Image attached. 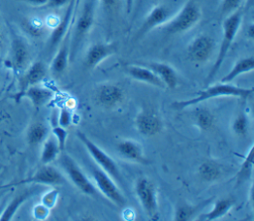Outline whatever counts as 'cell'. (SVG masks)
Segmentation results:
<instances>
[{"label": "cell", "mask_w": 254, "mask_h": 221, "mask_svg": "<svg viewBox=\"0 0 254 221\" xmlns=\"http://www.w3.org/2000/svg\"><path fill=\"white\" fill-rule=\"evenodd\" d=\"M96 1L97 0H83L80 12L71 28L69 61H73L82 43L93 27L96 16Z\"/></svg>", "instance_id": "1"}, {"label": "cell", "mask_w": 254, "mask_h": 221, "mask_svg": "<svg viewBox=\"0 0 254 221\" xmlns=\"http://www.w3.org/2000/svg\"><path fill=\"white\" fill-rule=\"evenodd\" d=\"M243 8L239 7L229 15H227L222 23V40L221 44L217 53V56L215 59V62L209 72V74L206 77V81L209 82L214 75L217 73L219 68L221 67L228 52L229 49L231 48V45L234 41V39L237 36V33L240 29V26L242 24L243 20Z\"/></svg>", "instance_id": "2"}, {"label": "cell", "mask_w": 254, "mask_h": 221, "mask_svg": "<svg viewBox=\"0 0 254 221\" xmlns=\"http://www.w3.org/2000/svg\"><path fill=\"white\" fill-rule=\"evenodd\" d=\"M253 93V88H244V87H239L236 85H233L231 83H223L219 82L216 84H213L211 86H208L204 90L200 91L195 97L184 101H178L174 103V106L180 109H184L192 105H196L200 102L207 101L213 98L217 97H226V96H231V97H239L246 99L249 96H251Z\"/></svg>", "instance_id": "3"}, {"label": "cell", "mask_w": 254, "mask_h": 221, "mask_svg": "<svg viewBox=\"0 0 254 221\" xmlns=\"http://www.w3.org/2000/svg\"><path fill=\"white\" fill-rule=\"evenodd\" d=\"M201 19V10L195 0H188L165 25L163 30L171 35L182 34L192 29Z\"/></svg>", "instance_id": "4"}, {"label": "cell", "mask_w": 254, "mask_h": 221, "mask_svg": "<svg viewBox=\"0 0 254 221\" xmlns=\"http://www.w3.org/2000/svg\"><path fill=\"white\" fill-rule=\"evenodd\" d=\"M76 137L85 147L86 151L96 163L97 166L103 169L108 175H110L116 183H122V174L116 162L99 146H97L92 140H90L86 134L81 131H76Z\"/></svg>", "instance_id": "5"}, {"label": "cell", "mask_w": 254, "mask_h": 221, "mask_svg": "<svg viewBox=\"0 0 254 221\" xmlns=\"http://www.w3.org/2000/svg\"><path fill=\"white\" fill-rule=\"evenodd\" d=\"M135 194L144 212L151 220L160 217L157 187L150 179L141 176L135 182Z\"/></svg>", "instance_id": "6"}, {"label": "cell", "mask_w": 254, "mask_h": 221, "mask_svg": "<svg viewBox=\"0 0 254 221\" xmlns=\"http://www.w3.org/2000/svg\"><path fill=\"white\" fill-rule=\"evenodd\" d=\"M60 165L64 171L65 177L68 178V180L72 182V184L76 186L82 193L90 196L97 195L98 190L94 184L88 179V177L70 156L62 152L60 157Z\"/></svg>", "instance_id": "7"}, {"label": "cell", "mask_w": 254, "mask_h": 221, "mask_svg": "<svg viewBox=\"0 0 254 221\" xmlns=\"http://www.w3.org/2000/svg\"><path fill=\"white\" fill-rule=\"evenodd\" d=\"M90 173L94 180L96 189L109 201L117 206H123L126 203L125 197L115 180L103 169L96 166H90Z\"/></svg>", "instance_id": "8"}, {"label": "cell", "mask_w": 254, "mask_h": 221, "mask_svg": "<svg viewBox=\"0 0 254 221\" xmlns=\"http://www.w3.org/2000/svg\"><path fill=\"white\" fill-rule=\"evenodd\" d=\"M67 182V178L64 175L62 171H60L57 167L51 166L50 164L44 165L40 166L33 175L22 179L20 181L9 183L1 186V188H6L14 185H22L28 183H36V184H47V185H61Z\"/></svg>", "instance_id": "9"}, {"label": "cell", "mask_w": 254, "mask_h": 221, "mask_svg": "<svg viewBox=\"0 0 254 221\" xmlns=\"http://www.w3.org/2000/svg\"><path fill=\"white\" fill-rule=\"evenodd\" d=\"M214 48V40L208 35L201 34L194 37L189 44L187 55L194 63H203L210 58Z\"/></svg>", "instance_id": "10"}, {"label": "cell", "mask_w": 254, "mask_h": 221, "mask_svg": "<svg viewBox=\"0 0 254 221\" xmlns=\"http://www.w3.org/2000/svg\"><path fill=\"white\" fill-rule=\"evenodd\" d=\"M31 53L28 43L24 38L14 35L11 41L10 63L16 72L24 71L30 65Z\"/></svg>", "instance_id": "11"}, {"label": "cell", "mask_w": 254, "mask_h": 221, "mask_svg": "<svg viewBox=\"0 0 254 221\" xmlns=\"http://www.w3.org/2000/svg\"><path fill=\"white\" fill-rule=\"evenodd\" d=\"M117 51V46L113 42L95 43L88 47L83 58L86 68L93 69L106 58L113 55Z\"/></svg>", "instance_id": "12"}, {"label": "cell", "mask_w": 254, "mask_h": 221, "mask_svg": "<svg viewBox=\"0 0 254 221\" xmlns=\"http://www.w3.org/2000/svg\"><path fill=\"white\" fill-rule=\"evenodd\" d=\"M135 128L145 137H154L161 133L163 123L155 111L142 110L135 117Z\"/></svg>", "instance_id": "13"}, {"label": "cell", "mask_w": 254, "mask_h": 221, "mask_svg": "<svg viewBox=\"0 0 254 221\" xmlns=\"http://www.w3.org/2000/svg\"><path fill=\"white\" fill-rule=\"evenodd\" d=\"M78 2L79 0H70L68 2L64 17L60 19V22L57 25V27L53 29L49 38V47L51 50L58 48L62 41L65 38L67 32L70 29V23L74 15V11L77 8Z\"/></svg>", "instance_id": "14"}, {"label": "cell", "mask_w": 254, "mask_h": 221, "mask_svg": "<svg viewBox=\"0 0 254 221\" xmlns=\"http://www.w3.org/2000/svg\"><path fill=\"white\" fill-rule=\"evenodd\" d=\"M173 17L171 9L164 5V4H159L156 5L146 16L140 30H139V36L149 32L150 30H153L155 28L161 27L165 25L171 18Z\"/></svg>", "instance_id": "15"}, {"label": "cell", "mask_w": 254, "mask_h": 221, "mask_svg": "<svg viewBox=\"0 0 254 221\" xmlns=\"http://www.w3.org/2000/svg\"><path fill=\"white\" fill-rule=\"evenodd\" d=\"M96 99L99 104L106 108H113L119 105L124 99L123 89L117 84L106 82L98 86Z\"/></svg>", "instance_id": "16"}, {"label": "cell", "mask_w": 254, "mask_h": 221, "mask_svg": "<svg viewBox=\"0 0 254 221\" xmlns=\"http://www.w3.org/2000/svg\"><path fill=\"white\" fill-rule=\"evenodd\" d=\"M46 75H47V66L43 61L37 60L31 63L24 70V73L19 79L20 90L16 95L21 94L24 90H26L28 87L32 85L39 84L46 77Z\"/></svg>", "instance_id": "17"}, {"label": "cell", "mask_w": 254, "mask_h": 221, "mask_svg": "<svg viewBox=\"0 0 254 221\" xmlns=\"http://www.w3.org/2000/svg\"><path fill=\"white\" fill-rule=\"evenodd\" d=\"M116 149L119 156L125 159L126 161L143 164V165L148 164V160L145 156L143 146L135 140H131V139L121 140L117 144Z\"/></svg>", "instance_id": "18"}, {"label": "cell", "mask_w": 254, "mask_h": 221, "mask_svg": "<svg viewBox=\"0 0 254 221\" xmlns=\"http://www.w3.org/2000/svg\"><path fill=\"white\" fill-rule=\"evenodd\" d=\"M125 71L127 74L133 79L144 82L159 88H167L164 82L160 79V77L149 67L146 65L139 64H129L125 66Z\"/></svg>", "instance_id": "19"}, {"label": "cell", "mask_w": 254, "mask_h": 221, "mask_svg": "<svg viewBox=\"0 0 254 221\" xmlns=\"http://www.w3.org/2000/svg\"><path fill=\"white\" fill-rule=\"evenodd\" d=\"M53 95H54V93L51 89L42 87V86H39L38 84H36V85H32V86L28 87L21 94L16 95L14 97L17 102L19 100H21V98L26 97L31 100L32 104L34 105V107L36 109H39L43 105L47 104L52 99Z\"/></svg>", "instance_id": "20"}, {"label": "cell", "mask_w": 254, "mask_h": 221, "mask_svg": "<svg viewBox=\"0 0 254 221\" xmlns=\"http://www.w3.org/2000/svg\"><path fill=\"white\" fill-rule=\"evenodd\" d=\"M147 67L151 68L164 82L166 87L170 89H174L178 85V73L176 69L169 63L159 62V61H151L144 63Z\"/></svg>", "instance_id": "21"}, {"label": "cell", "mask_w": 254, "mask_h": 221, "mask_svg": "<svg viewBox=\"0 0 254 221\" xmlns=\"http://www.w3.org/2000/svg\"><path fill=\"white\" fill-rule=\"evenodd\" d=\"M59 46L60 48L50 65V70L55 75L64 72L69 62V41L64 38Z\"/></svg>", "instance_id": "22"}, {"label": "cell", "mask_w": 254, "mask_h": 221, "mask_svg": "<svg viewBox=\"0 0 254 221\" xmlns=\"http://www.w3.org/2000/svg\"><path fill=\"white\" fill-rule=\"evenodd\" d=\"M254 68V57L252 55L239 58L233 65V67L226 73L221 79L220 82L223 83H231L236 77L241 74L248 73L252 71Z\"/></svg>", "instance_id": "23"}, {"label": "cell", "mask_w": 254, "mask_h": 221, "mask_svg": "<svg viewBox=\"0 0 254 221\" xmlns=\"http://www.w3.org/2000/svg\"><path fill=\"white\" fill-rule=\"evenodd\" d=\"M232 206H233V200L230 198L217 199L214 202L213 207L207 213L199 215L197 219L201 221H213V220L220 219L229 212Z\"/></svg>", "instance_id": "24"}, {"label": "cell", "mask_w": 254, "mask_h": 221, "mask_svg": "<svg viewBox=\"0 0 254 221\" xmlns=\"http://www.w3.org/2000/svg\"><path fill=\"white\" fill-rule=\"evenodd\" d=\"M49 136V128L43 122L32 123L27 130V142L31 147H37L42 144Z\"/></svg>", "instance_id": "25"}, {"label": "cell", "mask_w": 254, "mask_h": 221, "mask_svg": "<svg viewBox=\"0 0 254 221\" xmlns=\"http://www.w3.org/2000/svg\"><path fill=\"white\" fill-rule=\"evenodd\" d=\"M42 152H41V162L44 165L51 164L57 160L62 153L58 142L54 135H49L46 140L42 143Z\"/></svg>", "instance_id": "26"}, {"label": "cell", "mask_w": 254, "mask_h": 221, "mask_svg": "<svg viewBox=\"0 0 254 221\" xmlns=\"http://www.w3.org/2000/svg\"><path fill=\"white\" fill-rule=\"evenodd\" d=\"M197 172L199 177L204 181L213 182L221 177L222 168L216 162L205 161L198 166Z\"/></svg>", "instance_id": "27"}, {"label": "cell", "mask_w": 254, "mask_h": 221, "mask_svg": "<svg viewBox=\"0 0 254 221\" xmlns=\"http://www.w3.org/2000/svg\"><path fill=\"white\" fill-rule=\"evenodd\" d=\"M32 194L31 190H27L19 195H17L16 197H14L9 203H7L0 215V221H9L12 220L14 215L16 214V212L18 211V209L22 206V204L30 197V195Z\"/></svg>", "instance_id": "28"}, {"label": "cell", "mask_w": 254, "mask_h": 221, "mask_svg": "<svg viewBox=\"0 0 254 221\" xmlns=\"http://www.w3.org/2000/svg\"><path fill=\"white\" fill-rule=\"evenodd\" d=\"M194 122L199 130L207 131L210 130L214 124V116L209 110L198 108L194 113Z\"/></svg>", "instance_id": "29"}, {"label": "cell", "mask_w": 254, "mask_h": 221, "mask_svg": "<svg viewBox=\"0 0 254 221\" xmlns=\"http://www.w3.org/2000/svg\"><path fill=\"white\" fill-rule=\"evenodd\" d=\"M252 171H253V146L250 147L246 157L244 158L240 166V169L237 172V176H236L237 184L242 183L245 180H248L252 175Z\"/></svg>", "instance_id": "30"}, {"label": "cell", "mask_w": 254, "mask_h": 221, "mask_svg": "<svg viewBox=\"0 0 254 221\" xmlns=\"http://www.w3.org/2000/svg\"><path fill=\"white\" fill-rule=\"evenodd\" d=\"M196 206H192L187 203H181L176 207L175 213H174V220L176 221H188L192 218V216L195 214Z\"/></svg>", "instance_id": "31"}, {"label": "cell", "mask_w": 254, "mask_h": 221, "mask_svg": "<svg viewBox=\"0 0 254 221\" xmlns=\"http://www.w3.org/2000/svg\"><path fill=\"white\" fill-rule=\"evenodd\" d=\"M231 129L237 136H245L249 129V120L246 114L241 113L237 115L231 125Z\"/></svg>", "instance_id": "32"}, {"label": "cell", "mask_w": 254, "mask_h": 221, "mask_svg": "<svg viewBox=\"0 0 254 221\" xmlns=\"http://www.w3.org/2000/svg\"><path fill=\"white\" fill-rule=\"evenodd\" d=\"M52 133L58 142L61 152H64L65 149V142L67 139V132H66L65 128L61 127V126H55L52 129Z\"/></svg>", "instance_id": "33"}, {"label": "cell", "mask_w": 254, "mask_h": 221, "mask_svg": "<svg viewBox=\"0 0 254 221\" xmlns=\"http://www.w3.org/2000/svg\"><path fill=\"white\" fill-rule=\"evenodd\" d=\"M59 199V190L58 189H52L47 191L41 199V203L47 206L48 208L52 209L56 206L57 201Z\"/></svg>", "instance_id": "34"}, {"label": "cell", "mask_w": 254, "mask_h": 221, "mask_svg": "<svg viewBox=\"0 0 254 221\" xmlns=\"http://www.w3.org/2000/svg\"><path fill=\"white\" fill-rule=\"evenodd\" d=\"M243 3V0H222L221 2V15H229L239 7H241V4Z\"/></svg>", "instance_id": "35"}, {"label": "cell", "mask_w": 254, "mask_h": 221, "mask_svg": "<svg viewBox=\"0 0 254 221\" xmlns=\"http://www.w3.org/2000/svg\"><path fill=\"white\" fill-rule=\"evenodd\" d=\"M44 23L38 19V18H32L30 20L27 21L26 27L28 29V31L30 32V34L34 35V36H39L42 34L43 29H44Z\"/></svg>", "instance_id": "36"}, {"label": "cell", "mask_w": 254, "mask_h": 221, "mask_svg": "<svg viewBox=\"0 0 254 221\" xmlns=\"http://www.w3.org/2000/svg\"><path fill=\"white\" fill-rule=\"evenodd\" d=\"M72 122V114L71 111L66 108L63 107L59 114V125L64 128H67Z\"/></svg>", "instance_id": "37"}, {"label": "cell", "mask_w": 254, "mask_h": 221, "mask_svg": "<svg viewBox=\"0 0 254 221\" xmlns=\"http://www.w3.org/2000/svg\"><path fill=\"white\" fill-rule=\"evenodd\" d=\"M51 209L40 203L34 206L33 208V216L36 220H46L50 215Z\"/></svg>", "instance_id": "38"}, {"label": "cell", "mask_w": 254, "mask_h": 221, "mask_svg": "<svg viewBox=\"0 0 254 221\" xmlns=\"http://www.w3.org/2000/svg\"><path fill=\"white\" fill-rule=\"evenodd\" d=\"M98 1L101 3L102 7L109 12L115 10L120 2V0H98Z\"/></svg>", "instance_id": "39"}, {"label": "cell", "mask_w": 254, "mask_h": 221, "mask_svg": "<svg viewBox=\"0 0 254 221\" xmlns=\"http://www.w3.org/2000/svg\"><path fill=\"white\" fill-rule=\"evenodd\" d=\"M69 1L70 0H48V2L46 3V5L44 7L58 9V8H61L64 5H67Z\"/></svg>", "instance_id": "40"}, {"label": "cell", "mask_w": 254, "mask_h": 221, "mask_svg": "<svg viewBox=\"0 0 254 221\" xmlns=\"http://www.w3.org/2000/svg\"><path fill=\"white\" fill-rule=\"evenodd\" d=\"M15 1L27 3L29 5L36 6V7H44L46 5V3L48 2V0H15Z\"/></svg>", "instance_id": "41"}, {"label": "cell", "mask_w": 254, "mask_h": 221, "mask_svg": "<svg viewBox=\"0 0 254 221\" xmlns=\"http://www.w3.org/2000/svg\"><path fill=\"white\" fill-rule=\"evenodd\" d=\"M60 19H61V18H59L58 16L51 15V16H49V17H48V19H47V21H46V25L54 29V28H55V27H57V25L59 24Z\"/></svg>", "instance_id": "42"}, {"label": "cell", "mask_w": 254, "mask_h": 221, "mask_svg": "<svg viewBox=\"0 0 254 221\" xmlns=\"http://www.w3.org/2000/svg\"><path fill=\"white\" fill-rule=\"evenodd\" d=\"M246 37L250 41L253 40V38H254V26H253V24H249V26H248V28L246 30Z\"/></svg>", "instance_id": "43"}, {"label": "cell", "mask_w": 254, "mask_h": 221, "mask_svg": "<svg viewBox=\"0 0 254 221\" xmlns=\"http://www.w3.org/2000/svg\"><path fill=\"white\" fill-rule=\"evenodd\" d=\"M134 0H125V5H126V11L127 13H130L132 11Z\"/></svg>", "instance_id": "44"}, {"label": "cell", "mask_w": 254, "mask_h": 221, "mask_svg": "<svg viewBox=\"0 0 254 221\" xmlns=\"http://www.w3.org/2000/svg\"><path fill=\"white\" fill-rule=\"evenodd\" d=\"M2 44H3V30H2L1 23H0V47L2 46Z\"/></svg>", "instance_id": "45"}, {"label": "cell", "mask_w": 254, "mask_h": 221, "mask_svg": "<svg viewBox=\"0 0 254 221\" xmlns=\"http://www.w3.org/2000/svg\"><path fill=\"white\" fill-rule=\"evenodd\" d=\"M5 205H6V202H5V201H2V202L0 203V215H1V213H2V211H3V209H4V207H5Z\"/></svg>", "instance_id": "46"}, {"label": "cell", "mask_w": 254, "mask_h": 221, "mask_svg": "<svg viewBox=\"0 0 254 221\" xmlns=\"http://www.w3.org/2000/svg\"><path fill=\"white\" fill-rule=\"evenodd\" d=\"M4 193V191L3 190H0V197H1V195Z\"/></svg>", "instance_id": "47"}]
</instances>
